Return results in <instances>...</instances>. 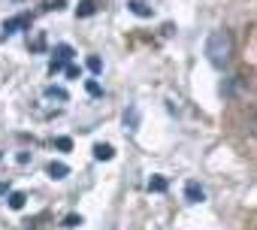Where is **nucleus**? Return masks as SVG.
Here are the masks:
<instances>
[{
	"mask_svg": "<svg viewBox=\"0 0 257 230\" xmlns=\"http://www.w3.org/2000/svg\"><path fill=\"white\" fill-rule=\"evenodd\" d=\"M206 61L215 70H227L233 61V37L227 31H212L206 37Z\"/></svg>",
	"mask_w": 257,
	"mask_h": 230,
	"instance_id": "1",
	"label": "nucleus"
},
{
	"mask_svg": "<svg viewBox=\"0 0 257 230\" xmlns=\"http://www.w3.org/2000/svg\"><path fill=\"white\" fill-rule=\"evenodd\" d=\"M19 31H31V16H16V19L4 22V34H0V40H7V37H13Z\"/></svg>",
	"mask_w": 257,
	"mask_h": 230,
	"instance_id": "2",
	"label": "nucleus"
},
{
	"mask_svg": "<svg viewBox=\"0 0 257 230\" xmlns=\"http://www.w3.org/2000/svg\"><path fill=\"white\" fill-rule=\"evenodd\" d=\"M185 200H188V203H203V200H206L203 185H200V182H188V185H185Z\"/></svg>",
	"mask_w": 257,
	"mask_h": 230,
	"instance_id": "3",
	"label": "nucleus"
},
{
	"mask_svg": "<svg viewBox=\"0 0 257 230\" xmlns=\"http://www.w3.org/2000/svg\"><path fill=\"white\" fill-rule=\"evenodd\" d=\"M124 128L127 131H137L140 128V106H127V112H124Z\"/></svg>",
	"mask_w": 257,
	"mask_h": 230,
	"instance_id": "4",
	"label": "nucleus"
},
{
	"mask_svg": "<svg viewBox=\"0 0 257 230\" xmlns=\"http://www.w3.org/2000/svg\"><path fill=\"white\" fill-rule=\"evenodd\" d=\"M127 7H131V13H134V16H140V19H152V16H155V10H152V7H146L143 0H131Z\"/></svg>",
	"mask_w": 257,
	"mask_h": 230,
	"instance_id": "5",
	"label": "nucleus"
},
{
	"mask_svg": "<svg viewBox=\"0 0 257 230\" xmlns=\"http://www.w3.org/2000/svg\"><path fill=\"white\" fill-rule=\"evenodd\" d=\"M94 158H97V161H112V158H115V149H112L109 143H97V146H94Z\"/></svg>",
	"mask_w": 257,
	"mask_h": 230,
	"instance_id": "6",
	"label": "nucleus"
},
{
	"mask_svg": "<svg viewBox=\"0 0 257 230\" xmlns=\"http://www.w3.org/2000/svg\"><path fill=\"white\" fill-rule=\"evenodd\" d=\"M49 176H52V179H67V176H70V167L61 164V161H52V164H49Z\"/></svg>",
	"mask_w": 257,
	"mask_h": 230,
	"instance_id": "7",
	"label": "nucleus"
},
{
	"mask_svg": "<svg viewBox=\"0 0 257 230\" xmlns=\"http://www.w3.org/2000/svg\"><path fill=\"white\" fill-rule=\"evenodd\" d=\"M46 97H52V100H58V103H67V100H70V94H67L64 88H55V85L46 88Z\"/></svg>",
	"mask_w": 257,
	"mask_h": 230,
	"instance_id": "8",
	"label": "nucleus"
},
{
	"mask_svg": "<svg viewBox=\"0 0 257 230\" xmlns=\"http://www.w3.org/2000/svg\"><path fill=\"white\" fill-rule=\"evenodd\" d=\"M25 200H28V197H25L22 191H10V209H16V212L25 209Z\"/></svg>",
	"mask_w": 257,
	"mask_h": 230,
	"instance_id": "9",
	"label": "nucleus"
},
{
	"mask_svg": "<svg viewBox=\"0 0 257 230\" xmlns=\"http://www.w3.org/2000/svg\"><path fill=\"white\" fill-rule=\"evenodd\" d=\"M149 191H155V194H164V191H167V179H164V176H152V182H149Z\"/></svg>",
	"mask_w": 257,
	"mask_h": 230,
	"instance_id": "10",
	"label": "nucleus"
},
{
	"mask_svg": "<svg viewBox=\"0 0 257 230\" xmlns=\"http://www.w3.org/2000/svg\"><path fill=\"white\" fill-rule=\"evenodd\" d=\"M76 16H94V0H82V4H79V10H76Z\"/></svg>",
	"mask_w": 257,
	"mask_h": 230,
	"instance_id": "11",
	"label": "nucleus"
},
{
	"mask_svg": "<svg viewBox=\"0 0 257 230\" xmlns=\"http://www.w3.org/2000/svg\"><path fill=\"white\" fill-rule=\"evenodd\" d=\"M55 58H61V61H70V58H73V49L61 43V46H55Z\"/></svg>",
	"mask_w": 257,
	"mask_h": 230,
	"instance_id": "12",
	"label": "nucleus"
},
{
	"mask_svg": "<svg viewBox=\"0 0 257 230\" xmlns=\"http://www.w3.org/2000/svg\"><path fill=\"white\" fill-rule=\"evenodd\" d=\"M88 70H91L94 76H97V73H103V61H100L97 55H91V58H88Z\"/></svg>",
	"mask_w": 257,
	"mask_h": 230,
	"instance_id": "13",
	"label": "nucleus"
},
{
	"mask_svg": "<svg viewBox=\"0 0 257 230\" xmlns=\"http://www.w3.org/2000/svg\"><path fill=\"white\" fill-rule=\"evenodd\" d=\"M55 146H58L61 152H70V149H73V140H70V137H58V140H55Z\"/></svg>",
	"mask_w": 257,
	"mask_h": 230,
	"instance_id": "14",
	"label": "nucleus"
},
{
	"mask_svg": "<svg viewBox=\"0 0 257 230\" xmlns=\"http://www.w3.org/2000/svg\"><path fill=\"white\" fill-rule=\"evenodd\" d=\"M31 49H34V52H43V49H46V37H43V34H37V37H34V43H31Z\"/></svg>",
	"mask_w": 257,
	"mask_h": 230,
	"instance_id": "15",
	"label": "nucleus"
},
{
	"mask_svg": "<svg viewBox=\"0 0 257 230\" xmlns=\"http://www.w3.org/2000/svg\"><path fill=\"white\" fill-rule=\"evenodd\" d=\"M82 224V215H67L64 218V227H79Z\"/></svg>",
	"mask_w": 257,
	"mask_h": 230,
	"instance_id": "16",
	"label": "nucleus"
},
{
	"mask_svg": "<svg viewBox=\"0 0 257 230\" xmlns=\"http://www.w3.org/2000/svg\"><path fill=\"white\" fill-rule=\"evenodd\" d=\"M64 73H67V76H70V79H79V73H82V70H79V67H73V64H70V67H67V70H64Z\"/></svg>",
	"mask_w": 257,
	"mask_h": 230,
	"instance_id": "17",
	"label": "nucleus"
},
{
	"mask_svg": "<svg viewBox=\"0 0 257 230\" xmlns=\"http://www.w3.org/2000/svg\"><path fill=\"white\" fill-rule=\"evenodd\" d=\"M88 91H91V94H97V97H100V94H103V91H100V85H97V82H88Z\"/></svg>",
	"mask_w": 257,
	"mask_h": 230,
	"instance_id": "18",
	"label": "nucleus"
},
{
	"mask_svg": "<svg viewBox=\"0 0 257 230\" xmlns=\"http://www.w3.org/2000/svg\"><path fill=\"white\" fill-rule=\"evenodd\" d=\"M251 134H254V137H257V112H254V115H251Z\"/></svg>",
	"mask_w": 257,
	"mask_h": 230,
	"instance_id": "19",
	"label": "nucleus"
},
{
	"mask_svg": "<svg viewBox=\"0 0 257 230\" xmlns=\"http://www.w3.org/2000/svg\"><path fill=\"white\" fill-rule=\"evenodd\" d=\"M7 191H10V185H7V182H0V197H4Z\"/></svg>",
	"mask_w": 257,
	"mask_h": 230,
	"instance_id": "20",
	"label": "nucleus"
}]
</instances>
